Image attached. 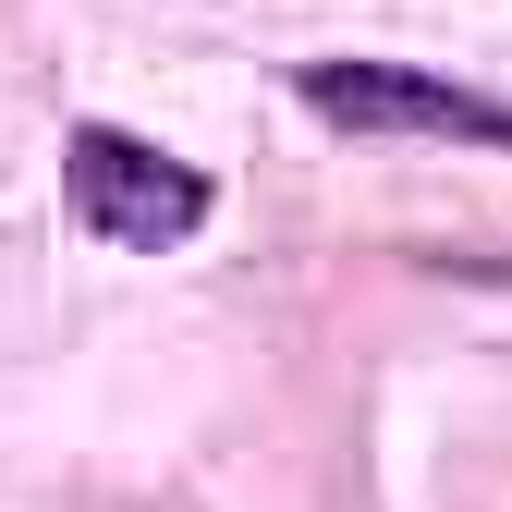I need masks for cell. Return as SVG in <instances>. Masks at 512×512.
Wrapping results in <instances>:
<instances>
[{
	"instance_id": "2",
	"label": "cell",
	"mask_w": 512,
	"mask_h": 512,
	"mask_svg": "<svg viewBox=\"0 0 512 512\" xmlns=\"http://www.w3.org/2000/svg\"><path fill=\"white\" fill-rule=\"evenodd\" d=\"M61 183H74V220L98 244H122V256H159V244H183L208 220V183L183 171L171 147L122 135V122H86V135L61 147Z\"/></svg>"
},
{
	"instance_id": "1",
	"label": "cell",
	"mask_w": 512,
	"mask_h": 512,
	"mask_svg": "<svg viewBox=\"0 0 512 512\" xmlns=\"http://www.w3.org/2000/svg\"><path fill=\"white\" fill-rule=\"evenodd\" d=\"M293 98L342 135H439V147H512V110L488 86H452L427 61H305Z\"/></svg>"
}]
</instances>
